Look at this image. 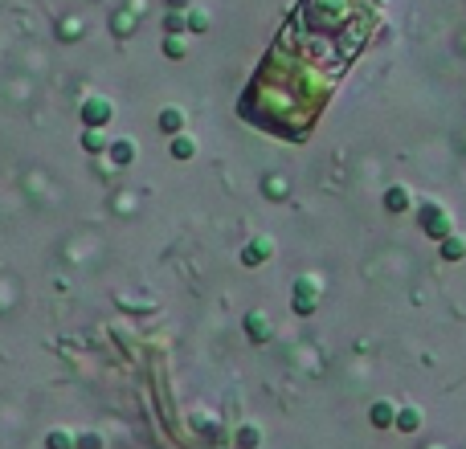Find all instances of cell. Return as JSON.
<instances>
[{
	"label": "cell",
	"mask_w": 466,
	"mask_h": 449,
	"mask_svg": "<svg viewBox=\"0 0 466 449\" xmlns=\"http://www.w3.org/2000/svg\"><path fill=\"white\" fill-rule=\"evenodd\" d=\"M266 196H274V200H282V196H286V180L270 176V180H266Z\"/></svg>",
	"instance_id": "9a60e30c"
},
{
	"label": "cell",
	"mask_w": 466,
	"mask_h": 449,
	"mask_svg": "<svg viewBox=\"0 0 466 449\" xmlns=\"http://www.w3.org/2000/svg\"><path fill=\"white\" fill-rule=\"evenodd\" d=\"M111 160H115V164H131V160H136V143H131V139L111 143Z\"/></svg>",
	"instance_id": "30bf717a"
},
{
	"label": "cell",
	"mask_w": 466,
	"mask_h": 449,
	"mask_svg": "<svg viewBox=\"0 0 466 449\" xmlns=\"http://www.w3.org/2000/svg\"><path fill=\"white\" fill-rule=\"evenodd\" d=\"M393 421H397V408H393L389 401H376L373 404V425H376V429H389Z\"/></svg>",
	"instance_id": "ba28073f"
},
{
	"label": "cell",
	"mask_w": 466,
	"mask_h": 449,
	"mask_svg": "<svg viewBox=\"0 0 466 449\" xmlns=\"http://www.w3.org/2000/svg\"><path fill=\"white\" fill-rule=\"evenodd\" d=\"M258 441H262V433H258L254 425H245V429H237V446H241V449H254V446H258Z\"/></svg>",
	"instance_id": "4fadbf2b"
},
{
	"label": "cell",
	"mask_w": 466,
	"mask_h": 449,
	"mask_svg": "<svg viewBox=\"0 0 466 449\" xmlns=\"http://www.w3.org/2000/svg\"><path fill=\"white\" fill-rule=\"evenodd\" d=\"M160 127H164V131H180V127H185V115H180L176 106H168V111L160 115Z\"/></svg>",
	"instance_id": "8fae6325"
},
{
	"label": "cell",
	"mask_w": 466,
	"mask_h": 449,
	"mask_svg": "<svg viewBox=\"0 0 466 449\" xmlns=\"http://www.w3.org/2000/svg\"><path fill=\"white\" fill-rule=\"evenodd\" d=\"M442 258H446V262H463V258H466V241L450 233V237L442 241Z\"/></svg>",
	"instance_id": "9c48e42d"
},
{
	"label": "cell",
	"mask_w": 466,
	"mask_h": 449,
	"mask_svg": "<svg viewBox=\"0 0 466 449\" xmlns=\"http://www.w3.org/2000/svg\"><path fill=\"white\" fill-rule=\"evenodd\" d=\"M319 307V282L315 278H299L295 282V314H311Z\"/></svg>",
	"instance_id": "6da1fadb"
},
{
	"label": "cell",
	"mask_w": 466,
	"mask_h": 449,
	"mask_svg": "<svg viewBox=\"0 0 466 449\" xmlns=\"http://www.w3.org/2000/svg\"><path fill=\"white\" fill-rule=\"evenodd\" d=\"M245 335H250L254 343H266V339L274 335V327H270V318L262 311H254V314H245Z\"/></svg>",
	"instance_id": "5b68a950"
},
{
	"label": "cell",
	"mask_w": 466,
	"mask_h": 449,
	"mask_svg": "<svg viewBox=\"0 0 466 449\" xmlns=\"http://www.w3.org/2000/svg\"><path fill=\"white\" fill-rule=\"evenodd\" d=\"M270 258H274V241H270V237H254V241L245 245V254H241L245 266H262V262H270Z\"/></svg>",
	"instance_id": "277c9868"
},
{
	"label": "cell",
	"mask_w": 466,
	"mask_h": 449,
	"mask_svg": "<svg viewBox=\"0 0 466 449\" xmlns=\"http://www.w3.org/2000/svg\"><path fill=\"white\" fill-rule=\"evenodd\" d=\"M111 115H115V106L106 102V98H86V106H82V123L98 131V127H106L111 123Z\"/></svg>",
	"instance_id": "3957f363"
},
{
	"label": "cell",
	"mask_w": 466,
	"mask_h": 449,
	"mask_svg": "<svg viewBox=\"0 0 466 449\" xmlns=\"http://www.w3.org/2000/svg\"><path fill=\"white\" fill-rule=\"evenodd\" d=\"M82 147H86V151H102L106 143H102V135H98V131H91V127H86V135H82Z\"/></svg>",
	"instance_id": "2e32d148"
},
{
	"label": "cell",
	"mask_w": 466,
	"mask_h": 449,
	"mask_svg": "<svg viewBox=\"0 0 466 449\" xmlns=\"http://www.w3.org/2000/svg\"><path fill=\"white\" fill-rule=\"evenodd\" d=\"M78 449H102V441H98V437H82V441H78Z\"/></svg>",
	"instance_id": "e0dca14e"
},
{
	"label": "cell",
	"mask_w": 466,
	"mask_h": 449,
	"mask_svg": "<svg viewBox=\"0 0 466 449\" xmlns=\"http://www.w3.org/2000/svg\"><path fill=\"white\" fill-rule=\"evenodd\" d=\"M46 449H74V437H70L66 429H53L46 437Z\"/></svg>",
	"instance_id": "7c38bea8"
},
{
	"label": "cell",
	"mask_w": 466,
	"mask_h": 449,
	"mask_svg": "<svg viewBox=\"0 0 466 449\" xmlns=\"http://www.w3.org/2000/svg\"><path fill=\"white\" fill-rule=\"evenodd\" d=\"M409 204H413V196H409L405 184H393V188L384 192V209H389V213H409Z\"/></svg>",
	"instance_id": "8992f818"
},
{
	"label": "cell",
	"mask_w": 466,
	"mask_h": 449,
	"mask_svg": "<svg viewBox=\"0 0 466 449\" xmlns=\"http://www.w3.org/2000/svg\"><path fill=\"white\" fill-rule=\"evenodd\" d=\"M192 151H196V143H192V139H185V135L172 143V155H176V160H192Z\"/></svg>",
	"instance_id": "5bb4252c"
},
{
	"label": "cell",
	"mask_w": 466,
	"mask_h": 449,
	"mask_svg": "<svg viewBox=\"0 0 466 449\" xmlns=\"http://www.w3.org/2000/svg\"><path fill=\"white\" fill-rule=\"evenodd\" d=\"M401 433H418L421 429V408H413V404H405V408H397V421H393Z\"/></svg>",
	"instance_id": "52a82bcc"
},
{
	"label": "cell",
	"mask_w": 466,
	"mask_h": 449,
	"mask_svg": "<svg viewBox=\"0 0 466 449\" xmlns=\"http://www.w3.org/2000/svg\"><path fill=\"white\" fill-rule=\"evenodd\" d=\"M425 449H442V446H425Z\"/></svg>",
	"instance_id": "ac0fdd59"
},
{
	"label": "cell",
	"mask_w": 466,
	"mask_h": 449,
	"mask_svg": "<svg viewBox=\"0 0 466 449\" xmlns=\"http://www.w3.org/2000/svg\"><path fill=\"white\" fill-rule=\"evenodd\" d=\"M421 229H425L429 237L446 241V237H450V217H446V209H438V204H425V209H421Z\"/></svg>",
	"instance_id": "7a4b0ae2"
}]
</instances>
